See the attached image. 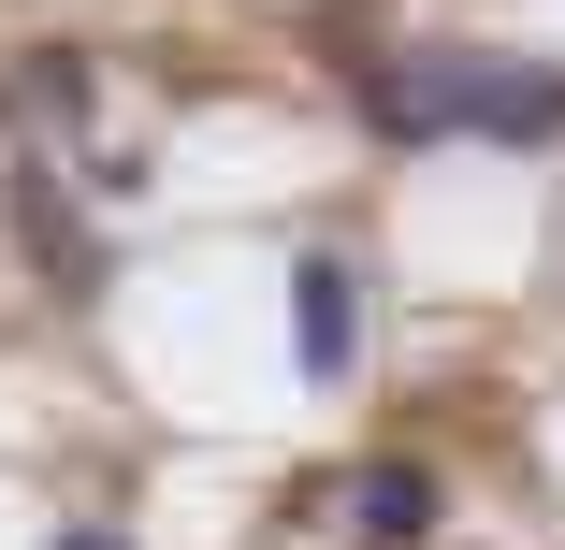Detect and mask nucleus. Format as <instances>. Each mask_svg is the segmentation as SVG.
<instances>
[{
	"mask_svg": "<svg viewBox=\"0 0 565 550\" xmlns=\"http://www.w3.org/2000/svg\"><path fill=\"white\" fill-rule=\"evenodd\" d=\"M363 131L392 145H565V73L493 44H406L363 58Z\"/></svg>",
	"mask_w": 565,
	"mask_h": 550,
	"instance_id": "1",
	"label": "nucleus"
},
{
	"mask_svg": "<svg viewBox=\"0 0 565 550\" xmlns=\"http://www.w3.org/2000/svg\"><path fill=\"white\" fill-rule=\"evenodd\" d=\"M290 363H305L319 391L363 363V276L333 261V247H305V261H290Z\"/></svg>",
	"mask_w": 565,
	"mask_h": 550,
	"instance_id": "2",
	"label": "nucleus"
},
{
	"mask_svg": "<svg viewBox=\"0 0 565 550\" xmlns=\"http://www.w3.org/2000/svg\"><path fill=\"white\" fill-rule=\"evenodd\" d=\"M333 521H349L363 550H420V536H435V478H420V464H363L349 493H333Z\"/></svg>",
	"mask_w": 565,
	"mask_h": 550,
	"instance_id": "3",
	"label": "nucleus"
},
{
	"mask_svg": "<svg viewBox=\"0 0 565 550\" xmlns=\"http://www.w3.org/2000/svg\"><path fill=\"white\" fill-rule=\"evenodd\" d=\"M15 101H30V117H87V58H73V44H44V58L15 73Z\"/></svg>",
	"mask_w": 565,
	"mask_h": 550,
	"instance_id": "4",
	"label": "nucleus"
},
{
	"mask_svg": "<svg viewBox=\"0 0 565 550\" xmlns=\"http://www.w3.org/2000/svg\"><path fill=\"white\" fill-rule=\"evenodd\" d=\"M58 550H131V536H102V521H73V536H58Z\"/></svg>",
	"mask_w": 565,
	"mask_h": 550,
	"instance_id": "5",
	"label": "nucleus"
}]
</instances>
